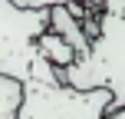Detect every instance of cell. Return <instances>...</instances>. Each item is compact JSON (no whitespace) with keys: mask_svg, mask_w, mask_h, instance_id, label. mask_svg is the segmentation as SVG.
<instances>
[{"mask_svg":"<svg viewBox=\"0 0 125 119\" xmlns=\"http://www.w3.org/2000/svg\"><path fill=\"white\" fill-rule=\"evenodd\" d=\"M59 83L79 93L105 89L112 96L109 116L125 106V13L99 7V20L89 37V53L79 56L69 69H62Z\"/></svg>","mask_w":125,"mask_h":119,"instance_id":"6da1fadb","label":"cell"},{"mask_svg":"<svg viewBox=\"0 0 125 119\" xmlns=\"http://www.w3.org/2000/svg\"><path fill=\"white\" fill-rule=\"evenodd\" d=\"M50 30L46 10H17L0 0V76L26 83L33 66L40 63L36 40Z\"/></svg>","mask_w":125,"mask_h":119,"instance_id":"7a4b0ae2","label":"cell"},{"mask_svg":"<svg viewBox=\"0 0 125 119\" xmlns=\"http://www.w3.org/2000/svg\"><path fill=\"white\" fill-rule=\"evenodd\" d=\"M112 96L105 89H69L62 83H23V99H20L17 119H105Z\"/></svg>","mask_w":125,"mask_h":119,"instance_id":"3957f363","label":"cell"},{"mask_svg":"<svg viewBox=\"0 0 125 119\" xmlns=\"http://www.w3.org/2000/svg\"><path fill=\"white\" fill-rule=\"evenodd\" d=\"M46 13H50V33H56L66 46H73L76 60L86 56L89 53V37H86V30H82V23L66 10V7H50Z\"/></svg>","mask_w":125,"mask_h":119,"instance_id":"277c9868","label":"cell"},{"mask_svg":"<svg viewBox=\"0 0 125 119\" xmlns=\"http://www.w3.org/2000/svg\"><path fill=\"white\" fill-rule=\"evenodd\" d=\"M36 53H40V56H43L46 63H50L56 73H62V69H69V66L76 63L73 46H66V43H62V40L56 37V33H50V30H46L43 37L36 40Z\"/></svg>","mask_w":125,"mask_h":119,"instance_id":"5b68a950","label":"cell"},{"mask_svg":"<svg viewBox=\"0 0 125 119\" xmlns=\"http://www.w3.org/2000/svg\"><path fill=\"white\" fill-rule=\"evenodd\" d=\"M20 99H23V83L0 76V119H17Z\"/></svg>","mask_w":125,"mask_h":119,"instance_id":"8992f818","label":"cell"},{"mask_svg":"<svg viewBox=\"0 0 125 119\" xmlns=\"http://www.w3.org/2000/svg\"><path fill=\"white\" fill-rule=\"evenodd\" d=\"M69 3H86V0H36L40 10H50V7H69Z\"/></svg>","mask_w":125,"mask_h":119,"instance_id":"52a82bcc","label":"cell"},{"mask_svg":"<svg viewBox=\"0 0 125 119\" xmlns=\"http://www.w3.org/2000/svg\"><path fill=\"white\" fill-rule=\"evenodd\" d=\"M7 3H13L17 10H40V7H36V0H7Z\"/></svg>","mask_w":125,"mask_h":119,"instance_id":"ba28073f","label":"cell"},{"mask_svg":"<svg viewBox=\"0 0 125 119\" xmlns=\"http://www.w3.org/2000/svg\"><path fill=\"white\" fill-rule=\"evenodd\" d=\"M105 119H125V106H122V109H115V113H112V116H105Z\"/></svg>","mask_w":125,"mask_h":119,"instance_id":"9c48e42d","label":"cell"}]
</instances>
